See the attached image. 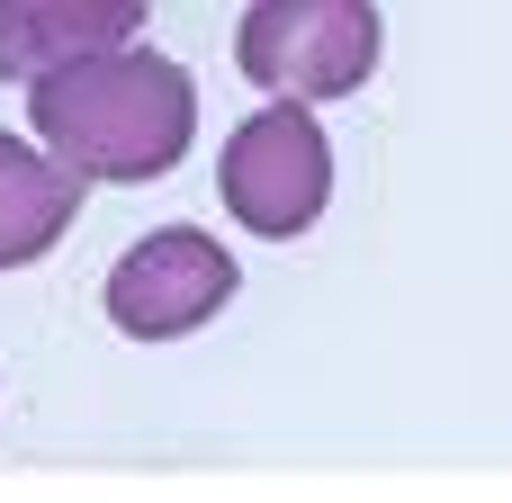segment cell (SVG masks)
<instances>
[{"instance_id":"2","label":"cell","mask_w":512,"mask_h":503,"mask_svg":"<svg viewBox=\"0 0 512 503\" xmlns=\"http://www.w3.org/2000/svg\"><path fill=\"white\" fill-rule=\"evenodd\" d=\"M378 0H252L234 27V63L270 99H351L378 72Z\"/></svg>"},{"instance_id":"4","label":"cell","mask_w":512,"mask_h":503,"mask_svg":"<svg viewBox=\"0 0 512 503\" xmlns=\"http://www.w3.org/2000/svg\"><path fill=\"white\" fill-rule=\"evenodd\" d=\"M234 288H243V270H234V252H225L216 234L162 225V234L126 243V261L108 270V324H117L126 342H180V333H198Z\"/></svg>"},{"instance_id":"5","label":"cell","mask_w":512,"mask_h":503,"mask_svg":"<svg viewBox=\"0 0 512 503\" xmlns=\"http://www.w3.org/2000/svg\"><path fill=\"white\" fill-rule=\"evenodd\" d=\"M153 0H0V81H36L72 54L126 45Z\"/></svg>"},{"instance_id":"6","label":"cell","mask_w":512,"mask_h":503,"mask_svg":"<svg viewBox=\"0 0 512 503\" xmlns=\"http://www.w3.org/2000/svg\"><path fill=\"white\" fill-rule=\"evenodd\" d=\"M81 189H90V180H81L54 144H18V135H0V270L45 261V252L72 234Z\"/></svg>"},{"instance_id":"1","label":"cell","mask_w":512,"mask_h":503,"mask_svg":"<svg viewBox=\"0 0 512 503\" xmlns=\"http://www.w3.org/2000/svg\"><path fill=\"white\" fill-rule=\"evenodd\" d=\"M27 117L81 180H162L198 144V81L153 45H99L36 72Z\"/></svg>"},{"instance_id":"3","label":"cell","mask_w":512,"mask_h":503,"mask_svg":"<svg viewBox=\"0 0 512 503\" xmlns=\"http://www.w3.org/2000/svg\"><path fill=\"white\" fill-rule=\"evenodd\" d=\"M216 189H225V216L261 243H297L324 198H333V144L315 126V99H279V108H252L225 153H216Z\"/></svg>"}]
</instances>
